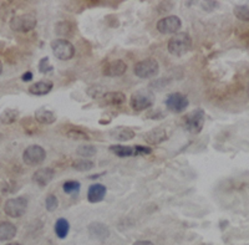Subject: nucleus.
Instances as JSON below:
<instances>
[{"instance_id": "9d476101", "label": "nucleus", "mask_w": 249, "mask_h": 245, "mask_svg": "<svg viewBox=\"0 0 249 245\" xmlns=\"http://www.w3.org/2000/svg\"><path fill=\"white\" fill-rule=\"evenodd\" d=\"M156 26L161 34H175L181 29L182 21L178 17L171 15V17L162 18L161 20H159Z\"/></svg>"}, {"instance_id": "f3484780", "label": "nucleus", "mask_w": 249, "mask_h": 245, "mask_svg": "<svg viewBox=\"0 0 249 245\" xmlns=\"http://www.w3.org/2000/svg\"><path fill=\"white\" fill-rule=\"evenodd\" d=\"M53 88H54L53 82L49 81V80H44V81L35 82V84L31 85L30 88H29V92L35 96H44L50 92Z\"/></svg>"}, {"instance_id": "412c9836", "label": "nucleus", "mask_w": 249, "mask_h": 245, "mask_svg": "<svg viewBox=\"0 0 249 245\" xmlns=\"http://www.w3.org/2000/svg\"><path fill=\"white\" fill-rule=\"evenodd\" d=\"M102 100L106 105H111V106H119V105L124 104L126 101V95L122 92H106L102 96Z\"/></svg>"}, {"instance_id": "4c0bfd02", "label": "nucleus", "mask_w": 249, "mask_h": 245, "mask_svg": "<svg viewBox=\"0 0 249 245\" xmlns=\"http://www.w3.org/2000/svg\"><path fill=\"white\" fill-rule=\"evenodd\" d=\"M248 96H249V86H248Z\"/></svg>"}, {"instance_id": "4be33fe9", "label": "nucleus", "mask_w": 249, "mask_h": 245, "mask_svg": "<svg viewBox=\"0 0 249 245\" xmlns=\"http://www.w3.org/2000/svg\"><path fill=\"white\" fill-rule=\"evenodd\" d=\"M55 234L57 235L59 239H65L68 237L69 230H70V224H69L68 220L65 218H59L55 223Z\"/></svg>"}, {"instance_id": "2eb2a0df", "label": "nucleus", "mask_w": 249, "mask_h": 245, "mask_svg": "<svg viewBox=\"0 0 249 245\" xmlns=\"http://www.w3.org/2000/svg\"><path fill=\"white\" fill-rule=\"evenodd\" d=\"M143 138H144V141L150 144H160L167 140V132H166L164 128L157 127V128H153L152 131L146 133Z\"/></svg>"}, {"instance_id": "20e7f679", "label": "nucleus", "mask_w": 249, "mask_h": 245, "mask_svg": "<svg viewBox=\"0 0 249 245\" xmlns=\"http://www.w3.org/2000/svg\"><path fill=\"white\" fill-rule=\"evenodd\" d=\"M51 50L56 59L66 61L74 57L75 48L69 40L66 39H56L51 42Z\"/></svg>"}, {"instance_id": "a878e982", "label": "nucleus", "mask_w": 249, "mask_h": 245, "mask_svg": "<svg viewBox=\"0 0 249 245\" xmlns=\"http://www.w3.org/2000/svg\"><path fill=\"white\" fill-rule=\"evenodd\" d=\"M72 168L79 171V172H86V171H90L95 167V163L90 159H77V161L72 162Z\"/></svg>"}, {"instance_id": "f704fd0d", "label": "nucleus", "mask_w": 249, "mask_h": 245, "mask_svg": "<svg viewBox=\"0 0 249 245\" xmlns=\"http://www.w3.org/2000/svg\"><path fill=\"white\" fill-rule=\"evenodd\" d=\"M132 245H155V244L151 242H148V240H140V242L133 243Z\"/></svg>"}, {"instance_id": "f03ea898", "label": "nucleus", "mask_w": 249, "mask_h": 245, "mask_svg": "<svg viewBox=\"0 0 249 245\" xmlns=\"http://www.w3.org/2000/svg\"><path fill=\"white\" fill-rule=\"evenodd\" d=\"M183 121L186 130L188 132L193 133V135H197L203 128L204 121H206V113L201 108H197V110L192 111V112L184 116Z\"/></svg>"}, {"instance_id": "f257e3e1", "label": "nucleus", "mask_w": 249, "mask_h": 245, "mask_svg": "<svg viewBox=\"0 0 249 245\" xmlns=\"http://www.w3.org/2000/svg\"><path fill=\"white\" fill-rule=\"evenodd\" d=\"M192 46V39L187 33H177L173 35L168 41L167 49L170 54L175 56H183L191 50Z\"/></svg>"}, {"instance_id": "ddd939ff", "label": "nucleus", "mask_w": 249, "mask_h": 245, "mask_svg": "<svg viewBox=\"0 0 249 245\" xmlns=\"http://www.w3.org/2000/svg\"><path fill=\"white\" fill-rule=\"evenodd\" d=\"M55 175V171L53 168H41L37 169L33 175V180L40 187H46L50 183Z\"/></svg>"}, {"instance_id": "6ab92c4d", "label": "nucleus", "mask_w": 249, "mask_h": 245, "mask_svg": "<svg viewBox=\"0 0 249 245\" xmlns=\"http://www.w3.org/2000/svg\"><path fill=\"white\" fill-rule=\"evenodd\" d=\"M35 120L41 124H51L56 121V116L53 111L45 110V108H39L35 111Z\"/></svg>"}, {"instance_id": "0eeeda50", "label": "nucleus", "mask_w": 249, "mask_h": 245, "mask_svg": "<svg viewBox=\"0 0 249 245\" xmlns=\"http://www.w3.org/2000/svg\"><path fill=\"white\" fill-rule=\"evenodd\" d=\"M46 158V152L39 144H31L24 151L23 161L28 166H39Z\"/></svg>"}, {"instance_id": "c9c22d12", "label": "nucleus", "mask_w": 249, "mask_h": 245, "mask_svg": "<svg viewBox=\"0 0 249 245\" xmlns=\"http://www.w3.org/2000/svg\"><path fill=\"white\" fill-rule=\"evenodd\" d=\"M6 245H21V244H19V243H9V244Z\"/></svg>"}, {"instance_id": "c85d7f7f", "label": "nucleus", "mask_w": 249, "mask_h": 245, "mask_svg": "<svg viewBox=\"0 0 249 245\" xmlns=\"http://www.w3.org/2000/svg\"><path fill=\"white\" fill-rule=\"evenodd\" d=\"M66 136L74 141H89L90 137H89L88 133L82 130H77V128H72V130H69L66 132Z\"/></svg>"}, {"instance_id": "2f4dec72", "label": "nucleus", "mask_w": 249, "mask_h": 245, "mask_svg": "<svg viewBox=\"0 0 249 245\" xmlns=\"http://www.w3.org/2000/svg\"><path fill=\"white\" fill-rule=\"evenodd\" d=\"M136 148L137 156H143V155H151L152 153V150L150 147H143V146H135Z\"/></svg>"}, {"instance_id": "473e14b6", "label": "nucleus", "mask_w": 249, "mask_h": 245, "mask_svg": "<svg viewBox=\"0 0 249 245\" xmlns=\"http://www.w3.org/2000/svg\"><path fill=\"white\" fill-rule=\"evenodd\" d=\"M202 6H203L206 10H208V12H210V10H212L213 8H215V6H217V3H214V1H204V3L202 4Z\"/></svg>"}, {"instance_id": "aec40b11", "label": "nucleus", "mask_w": 249, "mask_h": 245, "mask_svg": "<svg viewBox=\"0 0 249 245\" xmlns=\"http://www.w3.org/2000/svg\"><path fill=\"white\" fill-rule=\"evenodd\" d=\"M110 151L116 155L117 157H133V156H137L136 148L131 146H122V144H113V146H110Z\"/></svg>"}, {"instance_id": "f8f14e48", "label": "nucleus", "mask_w": 249, "mask_h": 245, "mask_svg": "<svg viewBox=\"0 0 249 245\" xmlns=\"http://www.w3.org/2000/svg\"><path fill=\"white\" fill-rule=\"evenodd\" d=\"M127 70V65L122 60H112L102 68V73L108 77L122 76Z\"/></svg>"}, {"instance_id": "bb28decb", "label": "nucleus", "mask_w": 249, "mask_h": 245, "mask_svg": "<svg viewBox=\"0 0 249 245\" xmlns=\"http://www.w3.org/2000/svg\"><path fill=\"white\" fill-rule=\"evenodd\" d=\"M76 153L80 157L90 158L96 155V147L92 146V144H81V146L77 147Z\"/></svg>"}, {"instance_id": "dca6fc26", "label": "nucleus", "mask_w": 249, "mask_h": 245, "mask_svg": "<svg viewBox=\"0 0 249 245\" xmlns=\"http://www.w3.org/2000/svg\"><path fill=\"white\" fill-rule=\"evenodd\" d=\"M110 136L113 138V140H117V141H130V140H132L135 136H136V133H135V131L131 130V128H128V127H115L113 130L110 131Z\"/></svg>"}, {"instance_id": "7c9ffc66", "label": "nucleus", "mask_w": 249, "mask_h": 245, "mask_svg": "<svg viewBox=\"0 0 249 245\" xmlns=\"http://www.w3.org/2000/svg\"><path fill=\"white\" fill-rule=\"evenodd\" d=\"M39 70L41 73H48L53 70V65L50 64L49 57H43L39 62Z\"/></svg>"}, {"instance_id": "a211bd4d", "label": "nucleus", "mask_w": 249, "mask_h": 245, "mask_svg": "<svg viewBox=\"0 0 249 245\" xmlns=\"http://www.w3.org/2000/svg\"><path fill=\"white\" fill-rule=\"evenodd\" d=\"M18 230L17 227L10 222H1L0 223V242H9L14 239Z\"/></svg>"}, {"instance_id": "b1692460", "label": "nucleus", "mask_w": 249, "mask_h": 245, "mask_svg": "<svg viewBox=\"0 0 249 245\" xmlns=\"http://www.w3.org/2000/svg\"><path fill=\"white\" fill-rule=\"evenodd\" d=\"M55 33L60 36H65L66 39V37L74 34V26L68 23V21H61V23H57L56 26H55Z\"/></svg>"}, {"instance_id": "39448f33", "label": "nucleus", "mask_w": 249, "mask_h": 245, "mask_svg": "<svg viewBox=\"0 0 249 245\" xmlns=\"http://www.w3.org/2000/svg\"><path fill=\"white\" fill-rule=\"evenodd\" d=\"M28 209V199L25 197H18L8 199L4 204L5 214L12 218H20L25 214Z\"/></svg>"}, {"instance_id": "c756f323", "label": "nucleus", "mask_w": 249, "mask_h": 245, "mask_svg": "<svg viewBox=\"0 0 249 245\" xmlns=\"http://www.w3.org/2000/svg\"><path fill=\"white\" fill-rule=\"evenodd\" d=\"M59 207V199L55 194H49L45 199V208L48 211L56 210Z\"/></svg>"}, {"instance_id": "72a5a7b5", "label": "nucleus", "mask_w": 249, "mask_h": 245, "mask_svg": "<svg viewBox=\"0 0 249 245\" xmlns=\"http://www.w3.org/2000/svg\"><path fill=\"white\" fill-rule=\"evenodd\" d=\"M21 79H23V81H25V82L31 81V80H33V72L28 71V72H25L23 76H21Z\"/></svg>"}, {"instance_id": "9b49d317", "label": "nucleus", "mask_w": 249, "mask_h": 245, "mask_svg": "<svg viewBox=\"0 0 249 245\" xmlns=\"http://www.w3.org/2000/svg\"><path fill=\"white\" fill-rule=\"evenodd\" d=\"M89 235L91 239L99 240V242H105L110 237V229L106 224L101 222H92L88 227Z\"/></svg>"}, {"instance_id": "4468645a", "label": "nucleus", "mask_w": 249, "mask_h": 245, "mask_svg": "<svg viewBox=\"0 0 249 245\" xmlns=\"http://www.w3.org/2000/svg\"><path fill=\"white\" fill-rule=\"evenodd\" d=\"M106 187L101 183H95L89 188L88 200L90 203H100L106 195Z\"/></svg>"}, {"instance_id": "1a4fd4ad", "label": "nucleus", "mask_w": 249, "mask_h": 245, "mask_svg": "<svg viewBox=\"0 0 249 245\" xmlns=\"http://www.w3.org/2000/svg\"><path fill=\"white\" fill-rule=\"evenodd\" d=\"M166 107H167L168 111L175 113H181L188 107L190 105V101L187 99V96L183 95L181 92H173L170 93L166 99Z\"/></svg>"}, {"instance_id": "e433bc0d", "label": "nucleus", "mask_w": 249, "mask_h": 245, "mask_svg": "<svg viewBox=\"0 0 249 245\" xmlns=\"http://www.w3.org/2000/svg\"><path fill=\"white\" fill-rule=\"evenodd\" d=\"M3 72V65H1V62H0V75Z\"/></svg>"}, {"instance_id": "cd10ccee", "label": "nucleus", "mask_w": 249, "mask_h": 245, "mask_svg": "<svg viewBox=\"0 0 249 245\" xmlns=\"http://www.w3.org/2000/svg\"><path fill=\"white\" fill-rule=\"evenodd\" d=\"M235 17L242 21H249V4H244V5H237L233 9Z\"/></svg>"}, {"instance_id": "423d86ee", "label": "nucleus", "mask_w": 249, "mask_h": 245, "mask_svg": "<svg viewBox=\"0 0 249 245\" xmlns=\"http://www.w3.org/2000/svg\"><path fill=\"white\" fill-rule=\"evenodd\" d=\"M36 18L31 14L17 15V17L10 20V28H12V30L18 31V33H29L36 26Z\"/></svg>"}, {"instance_id": "6e6552de", "label": "nucleus", "mask_w": 249, "mask_h": 245, "mask_svg": "<svg viewBox=\"0 0 249 245\" xmlns=\"http://www.w3.org/2000/svg\"><path fill=\"white\" fill-rule=\"evenodd\" d=\"M153 101H155V99H153V95L151 92L137 91L131 96L130 105L135 111H144L152 107Z\"/></svg>"}, {"instance_id": "5701e85b", "label": "nucleus", "mask_w": 249, "mask_h": 245, "mask_svg": "<svg viewBox=\"0 0 249 245\" xmlns=\"http://www.w3.org/2000/svg\"><path fill=\"white\" fill-rule=\"evenodd\" d=\"M19 119V111L14 108H8L0 113V122L3 124H13Z\"/></svg>"}, {"instance_id": "393cba45", "label": "nucleus", "mask_w": 249, "mask_h": 245, "mask_svg": "<svg viewBox=\"0 0 249 245\" xmlns=\"http://www.w3.org/2000/svg\"><path fill=\"white\" fill-rule=\"evenodd\" d=\"M80 188H81V184L77 180H68L65 183L62 184V189L65 192L66 194L70 195H76L79 194Z\"/></svg>"}, {"instance_id": "7ed1b4c3", "label": "nucleus", "mask_w": 249, "mask_h": 245, "mask_svg": "<svg viewBox=\"0 0 249 245\" xmlns=\"http://www.w3.org/2000/svg\"><path fill=\"white\" fill-rule=\"evenodd\" d=\"M160 71V65L157 60L146 59L137 62L133 68V73L140 79H151L155 77Z\"/></svg>"}]
</instances>
